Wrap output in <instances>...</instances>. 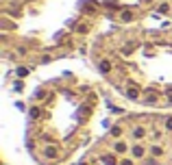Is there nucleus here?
<instances>
[{
    "label": "nucleus",
    "instance_id": "1",
    "mask_svg": "<svg viewBox=\"0 0 172 165\" xmlns=\"http://www.w3.org/2000/svg\"><path fill=\"white\" fill-rule=\"evenodd\" d=\"M2 52L26 68L83 54L124 102L172 111V0H83L50 26L2 44Z\"/></svg>",
    "mask_w": 172,
    "mask_h": 165
},
{
    "label": "nucleus",
    "instance_id": "2",
    "mask_svg": "<svg viewBox=\"0 0 172 165\" xmlns=\"http://www.w3.org/2000/svg\"><path fill=\"white\" fill-rule=\"evenodd\" d=\"M100 93L89 78L61 72L37 83L26 100V146L44 165L72 156L94 131Z\"/></svg>",
    "mask_w": 172,
    "mask_h": 165
}]
</instances>
